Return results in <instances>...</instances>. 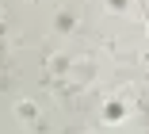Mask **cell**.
I'll return each instance as SVG.
<instances>
[{
  "mask_svg": "<svg viewBox=\"0 0 149 134\" xmlns=\"http://www.w3.org/2000/svg\"><path fill=\"white\" fill-rule=\"evenodd\" d=\"M107 119H111V123H115V119H123V107H118V104H111V107H107Z\"/></svg>",
  "mask_w": 149,
  "mask_h": 134,
  "instance_id": "cell-1",
  "label": "cell"
}]
</instances>
